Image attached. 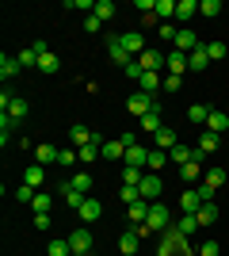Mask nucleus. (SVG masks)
Segmentation results:
<instances>
[{"mask_svg": "<svg viewBox=\"0 0 229 256\" xmlns=\"http://www.w3.org/2000/svg\"><path fill=\"white\" fill-rule=\"evenodd\" d=\"M119 42H122V50L130 54V58H142L149 46H145V34L142 31H126V34H119Z\"/></svg>", "mask_w": 229, "mask_h": 256, "instance_id": "3", "label": "nucleus"}, {"mask_svg": "<svg viewBox=\"0 0 229 256\" xmlns=\"http://www.w3.org/2000/svg\"><path fill=\"white\" fill-rule=\"evenodd\" d=\"M34 226H38V230H50L54 222H50V214H34Z\"/></svg>", "mask_w": 229, "mask_h": 256, "instance_id": "55", "label": "nucleus"}, {"mask_svg": "<svg viewBox=\"0 0 229 256\" xmlns=\"http://www.w3.org/2000/svg\"><path fill=\"white\" fill-rule=\"evenodd\" d=\"M46 256H73V248H69V237H57V241H50Z\"/></svg>", "mask_w": 229, "mask_h": 256, "instance_id": "38", "label": "nucleus"}, {"mask_svg": "<svg viewBox=\"0 0 229 256\" xmlns=\"http://www.w3.org/2000/svg\"><path fill=\"white\" fill-rule=\"evenodd\" d=\"M122 73L130 76V80H142V73H145V69H142V65H138V58H134V62L126 65V69H122Z\"/></svg>", "mask_w": 229, "mask_h": 256, "instance_id": "49", "label": "nucleus"}, {"mask_svg": "<svg viewBox=\"0 0 229 256\" xmlns=\"http://www.w3.org/2000/svg\"><path fill=\"white\" fill-rule=\"evenodd\" d=\"M69 248H73V252H92V230H88V226H76L73 234H69Z\"/></svg>", "mask_w": 229, "mask_h": 256, "instance_id": "7", "label": "nucleus"}, {"mask_svg": "<svg viewBox=\"0 0 229 256\" xmlns=\"http://www.w3.org/2000/svg\"><path fill=\"white\" fill-rule=\"evenodd\" d=\"M180 84H184V76H164V92H180Z\"/></svg>", "mask_w": 229, "mask_h": 256, "instance_id": "50", "label": "nucleus"}, {"mask_svg": "<svg viewBox=\"0 0 229 256\" xmlns=\"http://www.w3.org/2000/svg\"><path fill=\"white\" fill-rule=\"evenodd\" d=\"M69 184H73V188H76L80 195H88V192H92V176H88V172H73V176H69Z\"/></svg>", "mask_w": 229, "mask_h": 256, "instance_id": "36", "label": "nucleus"}, {"mask_svg": "<svg viewBox=\"0 0 229 256\" xmlns=\"http://www.w3.org/2000/svg\"><path fill=\"white\" fill-rule=\"evenodd\" d=\"M76 160H80V157H76V150H73V146H69V150H61V157H57V164H76Z\"/></svg>", "mask_w": 229, "mask_h": 256, "instance_id": "51", "label": "nucleus"}, {"mask_svg": "<svg viewBox=\"0 0 229 256\" xmlns=\"http://www.w3.org/2000/svg\"><path fill=\"white\" fill-rule=\"evenodd\" d=\"M57 195H61V199H65V206H69V210H80V203H84V199H88V195H80V192H76V188H73V184H61V188H57Z\"/></svg>", "mask_w": 229, "mask_h": 256, "instance_id": "12", "label": "nucleus"}, {"mask_svg": "<svg viewBox=\"0 0 229 256\" xmlns=\"http://www.w3.org/2000/svg\"><path fill=\"white\" fill-rule=\"evenodd\" d=\"M138 84H142V92H161L164 88V80H161V73H142V80H138Z\"/></svg>", "mask_w": 229, "mask_h": 256, "instance_id": "26", "label": "nucleus"}, {"mask_svg": "<svg viewBox=\"0 0 229 256\" xmlns=\"http://www.w3.org/2000/svg\"><path fill=\"white\" fill-rule=\"evenodd\" d=\"M172 226H176V230H180V234H184V237H191V234H195V230H203L195 214H184V218H180V222H172Z\"/></svg>", "mask_w": 229, "mask_h": 256, "instance_id": "27", "label": "nucleus"}, {"mask_svg": "<svg viewBox=\"0 0 229 256\" xmlns=\"http://www.w3.org/2000/svg\"><path fill=\"white\" fill-rule=\"evenodd\" d=\"M207 130H210V134H226V130H229V115H226V111H210Z\"/></svg>", "mask_w": 229, "mask_h": 256, "instance_id": "18", "label": "nucleus"}, {"mask_svg": "<svg viewBox=\"0 0 229 256\" xmlns=\"http://www.w3.org/2000/svg\"><path fill=\"white\" fill-rule=\"evenodd\" d=\"M42 180H46L42 164H27V172H23V184H27V188H34V192H38V188H42Z\"/></svg>", "mask_w": 229, "mask_h": 256, "instance_id": "20", "label": "nucleus"}, {"mask_svg": "<svg viewBox=\"0 0 229 256\" xmlns=\"http://www.w3.org/2000/svg\"><path fill=\"white\" fill-rule=\"evenodd\" d=\"M226 172H229V160H226Z\"/></svg>", "mask_w": 229, "mask_h": 256, "instance_id": "57", "label": "nucleus"}, {"mask_svg": "<svg viewBox=\"0 0 229 256\" xmlns=\"http://www.w3.org/2000/svg\"><path fill=\"white\" fill-rule=\"evenodd\" d=\"M15 58H19V65H23V69H38V54H34V46H27V50H19V54H15Z\"/></svg>", "mask_w": 229, "mask_h": 256, "instance_id": "41", "label": "nucleus"}, {"mask_svg": "<svg viewBox=\"0 0 229 256\" xmlns=\"http://www.w3.org/2000/svg\"><path fill=\"white\" fill-rule=\"evenodd\" d=\"M203 203H207V199L199 195V188H187V192L180 195V206H184V214H199V210H203Z\"/></svg>", "mask_w": 229, "mask_h": 256, "instance_id": "9", "label": "nucleus"}, {"mask_svg": "<svg viewBox=\"0 0 229 256\" xmlns=\"http://www.w3.org/2000/svg\"><path fill=\"white\" fill-rule=\"evenodd\" d=\"M218 134H210V130H203V134H199V150H203V153H214V150H218Z\"/></svg>", "mask_w": 229, "mask_h": 256, "instance_id": "40", "label": "nucleus"}, {"mask_svg": "<svg viewBox=\"0 0 229 256\" xmlns=\"http://www.w3.org/2000/svg\"><path fill=\"white\" fill-rule=\"evenodd\" d=\"M218 12H222L218 0H199V16H218Z\"/></svg>", "mask_w": 229, "mask_h": 256, "instance_id": "46", "label": "nucleus"}, {"mask_svg": "<svg viewBox=\"0 0 229 256\" xmlns=\"http://www.w3.org/2000/svg\"><path fill=\"white\" fill-rule=\"evenodd\" d=\"M99 23H103L99 16H88V20H84V31H88V34H96V31H99Z\"/></svg>", "mask_w": 229, "mask_h": 256, "instance_id": "54", "label": "nucleus"}, {"mask_svg": "<svg viewBox=\"0 0 229 256\" xmlns=\"http://www.w3.org/2000/svg\"><path fill=\"white\" fill-rule=\"evenodd\" d=\"M164 164H168V153H164V150H149V164H145V168H149V172H161Z\"/></svg>", "mask_w": 229, "mask_h": 256, "instance_id": "39", "label": "nucleus"}, {"mask_svg": "<svg viewBox=\"0 0 229 256\" xmlns=\"http://www.w3.org/2000/svg\"><path fill=\"white\" fill-rule=\"evenodd\" d=\"M92 142H96V134H92V130L84 126V122L69 126V146H73V150H80V146H92Z\"/></svg>", "mask_w": 229, "mask_h": 256, "instance_id": "8", "label": "nucleus"}, {"mask_svg": "<svg viewBox=\"0 0 229 256\" xmlns=\"http://www.w3.org/2000/svg\"><path fill=\"white\" fill-rule=\"evenodd\" d=\"M142 130H145V134H157V130H161V104H157L149 115L142 118Z\"/></svg>", "mask_w": 229, "mask_h": 256, "instance_id": "29", "label": "nucleus"}, {"mask_svg": "<svg viewBox=\"0 0 229 256\" xmlns=\"http://www.w3.org/2000/svg\"><path fill=\"white\" fill-rule=\"evenodd\" d=\"M122 164L145 168V164H149V150H145V146H130V150H126V157H122Z\"/></svg>", "mask_w": 229, "mask_h": 256, "instance_id": "14", "label": "nucleus"}, {"mask_svg": "<svg viewBox=\"0 0 229 256\" xmlns=\"http://www.w3.org/2000/svg\"><path fill=\"white\" fill-rule=\"evenodd\" d=\"M226 42H207V58H210V62H222V58H226Z\"/></svg>", "mask_w": 229, "mask_h": 256, "instance_id": "43", "label": "nucleus"}, {"mask_svg": "<svg viewBox=\"0 0 229 256\" xmlns=\"http://www.w3.org/2000/svg\"><path fill=\"white\" fill-rule=\"evenodd\" d=\"M107 58H111V62H115V65H122V69H126V65L134 62L130 54L122 50V42H119V38H107Z\"/></svg>", "mask_w": 229, "mask_h": 256, "instance_id": "15", "label": "nucleus"}, {"mask_svg": "<svg viewBox=\"0 0 229 256\" xmlns=\"http://www.w3.org/2000/svg\"><path fill=\"white\" fill-rule=\"evenodd\" d=\"M92 16H99V20L107 23V20H115L119 12H115V4H111V0H96V8H92Z\"/></svg>", "mask_w": 229, "mask_h": 256, "instance_id": "32", "label": "nucleus"}, {"mask_svg": "<svg viewBox=\"0 0 229 256\" xmlns=\"http://www.w3.org/2000/svg\"><path fill=\"white\" fill-rule=\"evenodd\" d=\"M73 256H88V252H73Z\"/></svg>", "mask_w": 229, "mask_h": 256, "instance_id": "56", "label": "nucleus"}, {"mask_svg": "<svg viewBox=\"0 0 229 256\" xmlns=\"http://www.w3.org/2000/svg\"><path fill=\"white\" fill-rule=\"evenodd\" d=\"M134 8L142 12V16H149V12H153V8H157V0H134Z\"/></svg>", "mask_w": 229, "mask_h": 256, "instance_id": "53", "label": "nucleus"}, {"mask_svg": "<svg viewBox=\"0 0 229 256\" xmlns=\"http://www.w3.org/2000/svg\"><path fill=\"white\" fill-rule=\"evenodd\" d=\"M57 157H61V150H54L50 142H42V146H38V164H57Z\"/></svg>", "mask_w": 229, "mask_h": 256, "instance_id": "31", "label": "nucleus"}, {"mask_svg": "<svg viewBox=\"0 0 229 256\" xmlns=\"http://www.w3.org/2000/svg\"><path fill=\"white\" fill-rule=\"evenodd\" d=\"M138 245H142V237L134 234V230L119 237V252H122V256H134V252H138Z\"/></svg>", "mask_w": 229, "mask_h": 256, "instance_id": "23", "label": "nucleus"}, {"mask_svg": "<svg viewBox=\"0 0 229 256\" xmlns=\"http://www.w3.org/2000/svg\"><path fill=\"white\" fill-rule=\"evenodd\" d=\"M57 69H61V62H57V54H54V50L38 58V73H57Z\"/></svg>", "mask_w": 229, "mask_h": 256, "instance_id": "33", "label": "nucleus"}, {"mask_svg": "<svg viewBox=\"0 0 229 256\" xmlns=\"http://www.w3.org/2000/svg\"><path fill=\"white\" fill-rule=\"evenodd\" d=\"M187 69H195V73H203V69H210V58H207V46H199L195 54H187Z\"/></svg>", "mask_w": 229, "mask_h": 256, "instance_id": "21", "label": "nucleus"}, {"mask_svg": "<svg viewBox=\"0 0 229 256\" xmlns=\"http://www.w3.org/2000/svg\"><path fill=\"white\" fill-rule=\"evenodd\" d=\"M50 203H54V199H50V195H42V192H38V195H34V214H50Z\"/></svg>", "mask_w": 229, "mask_h": 256, "instance_id": "45", "label": "nucleus"}, {"mask_svg": "<svg viewBox=\"0 0 229 256\" xmlns=\"http://www.w3.org/2000/svg\"><path fill=\"white\" fill-rule=\"evenodd\" d=\"M126 107H130V115H138V118H145L153 111V107H157V100L149 96V92H142V88H138V92H130V100H126Z\"/></svg>", "mask_w": 229, "mask_h": 256, "instance_id": "1", "label": "nucleus"}, {"mask_svg": "<svg viewBox=\"0 0 229 256\" xmlns=\"http://www.w3.org/2000/svg\"><path fill=\"white\" fill-rule=\"evenodd\" d=\"M187 118H191V122H203V126H207L210 107H207V104H191V107H187Z\"/></svg>", "mask_w": 229, "mask_h": 256, "instance_id": "35", "label": "nucleus"}, {"mask_svg": "<svg viewBox=\"0 0 229 256\" xmlns=\"http://www.w3.org/2000/svg\"><path fill=\"white\" fill-rule=\"evenodd\" d=\"M164 180H161V172H145V180L138 184V192H142V199H149V203H157V195H161Z\"/></svg>", "mask_w": 229, "mask_h": 256, "instance_id": "4", "label": "nucleus"}, {"mask_svg": "<svg viewBox=\"0 0 229 256\" xmlns=\"http://www.w3.org/2000/svg\"><path fill=\"white\" fill-rule=\"evenodd\" d=\"M19 58H8V54H4V58H0V80H11V76H19Z\"/></svg>", "mask_w": 229, "mask_h": 256, "instance_id": "19", "label": "nucleus"}, {"mask_svg": "<svg viewBox=\"0 0 229 256\" xmlns=\"http://www.w3.org/2000/svg\"><path fill=\"white\" fill-rule=\"evenodd\" d=\"M180 176H184L187 184H195L199 176H203V164H199V160H187V164H180Z\"/></svg>", "mask_w": 229, "mask_h": 256, "instance_id": "34", "label": "nucleus"}, {"mask_svg": "<svg viewBox=\"0 0 229 256\" xmlns=\"http://www.w3.org/2000/svg\"><path fill=\"white\" fill-rule=\"evenodd\" d=\"M191 153H195V150H191V146H184V142H180V146H176V150L168 153V160H176V164H187V160H191Z\"/></svg>", "mask_w": 229, "mask_h": 256, "instance_id": "42", "label": "nucleus"}, {"mask_svg": "<svg viewBox=\"0 0 229 256\" xmlns=\"http://www.w3.org/2000/svg\"><path fill=\"white\" fill-rule=\"evenodd\" d=\"M153 12H157V20H161V23L176 20V0H157V8H153Z\"/></svg>", "mask_w": 229, "mask_h": 256, "instance_id": "28", "label": "nucleus"}, {"mask_svg": "<svg viewBox=\"0 0 229 256\" xmlns=\"http://www.w3.org/2000/svg\"><path fill=\"white\" fill-rule=\"evenodd\" d=\"M153 142H157V150L172 153L176 146H180V134H176V130H168V126H161V130H157V134H153Z\"/></svg>", "mask_w": 229, "mask_h": 256, "instance_id": "10", "label": "nucleus"}, {"mask_svg": "<svg viewBox=\"0 0 229 256\" xmlns=\"http://www.w3.org/2000/svg\"><path fill=\"white\" fill-rule=\"evenodd\" d=\"M164 65H168V73H172V76H184L187 73V54L168 50V54H164Z\"/></svg>", "mask_w": 229, "mask_h": 256, "instance_id": "11", "label": "nucleus"}, {"mask_svg": "<svg viewBox=\"0 0 229 256\" xmlns=\"http://www.w3.org/2000/svg\"><path fill=\"white\" fill-rule=\"evenodd\" d=\"M176 34H180L176 23H161V38H164V42H176Z\"/></svg>", "mask_w": 229, "mask_h": 256, "instance_id": "48", "label": "nucleus"}, {"mask_svg": "<svg viewBox=\"0 0 229 256\" xmlns=\"http://www.w3.org/2000/svg\"><path fill=\"white\" fill-rule=\"evenodd\" d=\"M122 203H126V206H130V203H138V199H142V192H138V188H134V184H122Z\"/></svg>", "mask_w": 229, "mask_h": 256, "instance_id": "44", "label": "nucleus"}, {"mask_svg": "<svg viewBox=\"0 0 229 256\" xmlns=\"http://www.w3.org/2000/svg\"><path fill=\"white\" fill-rule=\"evenodd\" d=\"M149 199H138V203H130V206H126V214H130V222L134 226H145V218H149Z\"/></svg>", "mask_w": 229, "mask_h": 256, "instance_id": "16", "label": "nucleus"}, {"mask_svg": "<svg viewBox=\"0 0 229 256\" xmlns=\"http://www.w3.org/2000/svg\"><path fill=\"white\" fill-rule=\"evenodd\" d=\"M218 252H222V245H218V241H207V245L199 248L195 256H218Z\"/></svg>", "mask_w": 229, "mask_h": 256, "instance_id": "52", "label": "nucleus"}, {"mask_svg": "<svg viewBox=\"0 0 229 256\" xmlns=\"http://www.w3.org/2000/svg\"><path fill=\"white\" fill-rule=\"evenodd\" d=\"M138 65H142L145 73H161V65H164V54H161V50H153V46H149V50H145L142 58H138Z\"/></svg>", "mask_w": 229, "mask_h": 256, "instance_id": "13", "label": "nucleus"}, {"mask_svg": "<svg viewBox=\"0 0 229 256\" xmlns=\"http://www.w3.org/2000/svg\"><path fill=\"white\" fill-rule=\"evenodd\" d=\"M191 16H199V0H176V23H187Z\"/></svg>", "mask_w": 229, "mask_h": 256, "instance_id": "17", "label": "nucleus"}, {"mask_svg": "<svg viewBox=\"0 0 229 256\" xmlns=\"http://www.w3.org/2000/svg\"><path fill=\"white\" fill-rule=\"evenodd\" d=\"M226 176H229L226 168H207V180H203V188H210V192L218 195V188L226 184Z\"/></svg>", "mask_w": 229, "mask_h": 256, "instance_id": "22", "label": "nucleus"}, {"mask_svg": "<svg viewBox=\"0 0 229 256\" xmlns=\"http://www.w3.org/2000/svg\"><path fill=\"white\" fill-rule=\"evenodd\" d=\"M99 153H103L107 160H122V157H126V146L115 138V142H103V150H99Z\"/></svg>", "mask_w": 229, "mask_h": 256, "instance_id": "25", "label": "nucleus"}, {"mask_svg": "<svg viewBox=\"0 0 229 256\" xmlns=\"http://www.w3.org/2000/svg\"><path fill=\"white\" fill-rule=\"evenodd\" d=\"M34 188H27V184H19V188H15V199H19V203H34Z\"/></svg>", "mask_w": 229, "mask_h": 256, "instance_id": "47", "label": "nucleus"}, {"mask_svg": "<svg viewBox=\"0 0 229 256\" xmlns=\"http://www.w3.org/2000/svg\"><path fill=\"white\" fill-rule=\"evenodd\" d=\"M4 111H8V115L15 118V122H23V118H27V100H19V96H11V100H8V107H4Z\"/></svg>", "mask_w": 229, "mask_h": 256, "instance_id": "24", "label": "nucleus"}, {"mask_svg": "<svg viewBox=\"0 0 229 256\" xmlns=\"http://www.w3.org/2000/svg\"><path fill=\"white\" fill-rule=\"evenodd\" d=\"M199 34L191 31V27H180V34H176V42H172V50H180V54H195L199 50Z\"/></svg>", "mask_w": 229, "mask_h": 256, "instance_id": "6", "label": "nucleus"}, {"mask_svg": "<svg viewBox=\"0 0 229 256\" xmlns=\"http://www.w3.org/2000/svg\"><path fill=\"white\" fill-rule=\"evenodd\" d=\"M142 180H145V168H134V164H122V184H134V188H138Z\"/></svg>", "mask_w": 229, "mask_h": 256, "instance_id": "37", "label": "nucleus"}, {"mask_svg": "<svg viewBox=\"0 0 229 256\" xmlns=\"http://www.w3.org/2000/svg\"><path fill=\"white\" fill-rule=\"evenodd\" d=\"M145 226H149V230H157V234H164V230L172 226V214H168V206H164V203H153V206H149V218H145Z\"/></svg>", "mask_w": 229, "mask_h": 256, "instance_id": "2", "label": "nucleus"}, {"mask_svg": "<svg viewBox=\"0 0 229 256\" xmlns=\"http://www.w3.org/2000/svg\"><path fill=\"white\" fill-rule=\"evenodd\" d=\"M195 218H199V226H214V222H218V206H214V199L203 203V210H199Z\"/></svg>", "mask_w": 229, "mask_h": 256, "instance_id": "30", "label": "nucleus"}, {"mask_svg": "<svg viewBox=\"0 0 229 256\" xmlns=\"http://www.w3.org/2000/svg\"><path fill=\"white\" fill-rule=\"evenodd\" d=\"M76 214H80V222H84V226H92V222H99V218H103V203H99L96 195H88Z\"/></svg>", "mask_w": 229, "mask_h": 256, "instance_id": "5", "label": "nucleus"}]
</instances>
